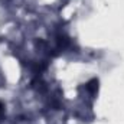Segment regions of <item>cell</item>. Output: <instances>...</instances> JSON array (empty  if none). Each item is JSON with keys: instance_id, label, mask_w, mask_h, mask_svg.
<instances>
[{"instance_id": "1", "label": "cell", "mask_w": 124, "mask_h": 124, "mask_svg": "<svg viewBox=\"0 0 124 124\" xmlns=\"http://www.w3.org/2000/svg\"><path fill=\"white\" fill-rule=\"evenodd\" d=\"M85 90L90 91L91 94H95L97 93V90H98V79H91L90 82H87Z\"/></svg>"}, {"instance_id": "2", "label": "cell", "mask_w": 124, "mask_h": 124, "mask_svg": "<svg viewBox=\"0 0 124 124\" xmlns=\"http://www.w3.org/2000/svg\"><path fill=\"white\" fill-rule=\"evenodd\" d=\"M3 114H4V108H3V105L0 104V118L3 117Z\"/></svg>"}]
</instances>
